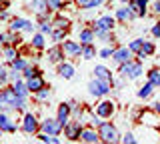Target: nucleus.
Wrapping results in <instances>:
<instances>
[{
	"label": "nucleus",
	"instance_id": "c85d7f7f",
	"mask_svg": "<svg viewBox=\"0 0 160 144\" xmlns=\"http://www.w3.org/2000/svg\"><path fill=\"white\" fill-rule=\"evenodd\" d=\"M26 66H28V62L24 60V58H16V60H12V68H16V70H24Z\"/></svg>",
	"mask_w": 160,
	"mask_h": 144
},
{
	"label": "nucleus",
	"instance_id": "f257e3e1",
	"mask_svg": "<svg viewBox=\"0 0 160 144\" xmlns=\"http://www.w3.org/2000/svg\"><path fill=\"white\" fill-rule=\"evenodd\" d=\"M98 134L102 142H118V132L110 122H102L98 126Z\"/></svg>",
	"mask_w": 160,
	"mask_h": 144
},
{
	"label": "nucleus",
	"instance_id": "864d4df0",
	"mask_svg": "<svg viewBox=\"0 0 160 144\" xmlns=\"http://www.w3.org/2000/svg\"><path fill=\"white\" fill-rule=\"evenodd\" d=\"M104 2H108V0H104Z\"/></svg>",
	"mask_w": 160,
	"mask_h": 144
},
{
	"label": "nucleus",
	"instance_id": "f8f14e48",
	"mask_svg": "<svg viewBox=\"0 0 160 144\" xmlns=\"http://www.w3.org/2000/svg\"><path fill=\"white\" fill-rule=\"evenodd\" d=\"M130 56H132V50H130V48H116V50L112 52V58H114V60H116L118 64L128 62V60H130Z\"/></svg>",
	"mask_w": 160,
	"mask_h": 144
},
{
	"label": "nucleus",
	"instance_id": "1a4fd4ad",
	"mask_svg": "<svg viewBox=\"0 0 160 144\" xmlns=\"http://www.w3.org/2000/svg\"><path fill=\"white\" fill-rule=\"evenodd\" d=\"M96 114L100 118H110L114 114V104L110 100H102L100 104H96Z\"/></svg>",
	"mask_w": 160,
	"mask_h": 144
},
{
	"label": "nucleus",
	"instance_id": "7c9ffc66",
	"mask_svg": "<svg viewBox=\"0 0 160 144\" xmlns=\"http://www.w3.org/2000/svg\"><path fill=\"white\" fill-rule=\"evenodd\" d=\"M68 24H70V22H68V18H62V16L54 20V26H56V28H64V30L68 28Z\"/></svg>",
	"mask_w": 160,
	"mask_h": 144
},
{
	"label": "nucleus",
	"instance_id": "09e8293b",
	"mask_svg": "<svg viewBox=\"0 0 160 144\" xmlns=\"http://www.w3.org/2000/svg\"><path fill=\"white\" fill-rule=\"evenodd\" d=\"M102 2H104V0H92V8H96L98 4H102Z\"/></svg>",
	"mask_w": 160,
	"mask_h": 144
},
{
	"label": "nucleus",
	"instance_id": "c756f323",
	"mask_svg": "<svg viewBox=\"0 0 160 144\" xmlns=\"http://www.w3.org/2000/svg\"><path fill=\"white\" fill-rule=\"evenodd\" d=\"M142 44H144V40H142V38H136V40H132V42H130V50H132V52H140V48H142Z\"/></svg>",
	"mask_w": 160,
	"mask_h": 144
},
{
	"label": "nucleus",
	"instance_id": "5701e85b",
	"mask_svg": "<svg viewBox=\"0 0 160 144\" xmlns=\"http://www.w3.org/2000/svg\"><path fill=\"white\" fill-rule=\"evenodd\" d=\"M4 56H6V60L12 62V60H16V58H18V50L12 46V44H10V46H4Z\"/></svg>",
	"mask_w": 160,
	"mask_h": 144
},
{
	"label": "nucleus",
	"instance_id": "423d86ee",
	"mask_svg": "<svg viewBox=\"0 0 160 144\" xmlns=\"http://www.w3.org/2000/svg\"><path fill=\"white\" fill-rule=\"evenodd\" d=\"M30 10L36 12L38 18H46L48 16V10H50L48 0H30Z\"/></svg>",
	"mask_w": 160,
	"mask_h": 144
},
{
	"label": "nucleus",
	"instance_id": "a18cd8bd",
	"mask_svg": "<svg viewBox=\"0 0 160 144\" xmlns=\"http://www.w3.org/2000/svg\"><path fill=\"white\" fill-rule=\"evenodd\" d=\"M24 30H26V32H32V30H34V24L26 20V24H24Z\"/></svg>",
	"mask_w": 160,
	"mask_h": 144
},
{
	"label": "nucleus",
	"instance_id": "4be33fe9",
	"mask_svg": "<svg viewBox=\"0 0 160 144\" xmlns=\"http://www.w3.org/2000/svg\"><path fill=\"white\" fill-rule=\"evenodd\" d=\"M92 40H94V30H80V44H92Z\"/></svg>",
	"mask_w": 160,
	"mask_h": 144
},
{
	"label": "nucleus",
	"instance_id": "6ab92c4d",
	"mask_svg": "<svg viewBox=\"0 0 160 144\" xmlns=\"http://www.w3.org/2000/svg\"><path fill=\"white\" fill-rule=\"evenodd\" d=\"M134 16H136V14L130 10V8H118V10H116V18H118V20H122V22L132 20Z\"/></svg>",
	"mask_w": 160,
	"mask_h": 144
},
{
	"label": "nucleus",
	"instance_id": "393cba45",
	"mask_svg": "<svg viewBox=\"0 0 160 144\" xmlns=\"http://www.w3.org/2000/svg\"><path fill=\"white\" fill-rule=\"evenodd\" d=\"M24 24H26V20H22V18H12V22H10V30H12V32L24 30Z\"/></svg>",
	"mask_w": 160,
	"mask_h": 144
},
{
	"label": "nucleus",
	"instance_id": "f3484780",
	"mask_svg": "<svg viewBox=\"0 0 160 144\" xmlns=\"http://www.w3.org/2000/svg\"><path fill=\"white\" fill-rule=\"evenodd\" d=\"M94 74H96V78H100V80L114 82V80H112V72H110L106 66H96V68H94Z\"/></svg>",
	"mask_w": 160,
	"mask_h": 144
},
{
	"label": "nucleus",
	"instance_id": "6e6552de",
	"mask_svg": "<svg viewBox=\"0 0 160 144\" xmlns=\"http://www.w3.org/2000/svg\"><path fill=\"white\" fill-rule=\"evenodd\" d=\"M62 50H64V56H78V54H82V44L74 40H64Z\"/></svg>",
	"mask_w": 160,
	"mask_h": 144
},
{
	"label": "nucleus",
	"instance_id": "2eb2a0df",
	"mask_svg": "<svg viewBox=\"0 0 160 144\" xmlns=\"http://www.w3.org/2000/svg\"><path fill=\"white\" fill-rule=\"evenodd\" d=\"M94 24H96L98 30H112L114 28V18L112 16H102V18H98Z\"/></svg>",
	"mask_w": 160,
	"mask_h": 144
},
{
	"label": "nucleus",
	"instance_id": "a19ab883",
	"mask_svg": "<svg viewBox=\"0 0 160 144\" xmlns=\"http://www.w3.org/2000/svg\"><path fill=\"white\" fill-rule=\"evenodd\" d=\"M112 48H104V50H100V56L102 58H112Z\"/></svg>",
	"mask_w": 160,
	"mask_h": 144
},
{
	"label": "nucleus",
	"instance_id": "ddd939ff",
	"mask_svg": "<svg viewBox=\"0 0 160 144\" xmlns=\"http://www.w3.org/2000/svg\"><path fill=\"white\" fill-rule=\"evenodd\" d=\"M0 128H2L4 132H16V124H14L12 120L8 118V114L6 112H0Z\"/></svg>",
	"mask_w": 160,
	"mask_h": 144
},
{
	"label": "nucleus",
	"instance_id": "a211bd4d",
	"mask_svg": "<svg viewBox=\"0 0 160 144\" xmlns=\"http://www.w3.org/2000/svg\"><path fill=\"white\" fill-rule=\"evenodd\" d=\"M58 74H60V76H62V78H66V80H68V78H72L74 76V66H72V64H60V66H58Z\"/></svg>",
	"mask_w": 160,
	"mask_h": 144
},
{
	"label": "nucleus",
	"instance_id": "b1692460",
	"mask_svg": "<svg viewBox=\"0 0 160 144\" xmlns=\"http://www.w3.org/2000/svg\"><path fill=\"white\" fill-rule=\"evenodd\" d=\"M96 56V52H94V46L92 44H84L82 46V58L84 60H90V58Z\"/></svg>",
	"mask_w": 160,
	"mask_h": 144
},
{
	"label": "nucleus",
	"instance_id": "58836bf2",
	"mask_svg": "<svg viewBox=\"0 0 160 144\" xmlns=\"http://www.w3.org/2000/svg\"><path fill=\"white\" fill-rule=\"evenodd\" d=\"M6 80H8V70L2 66V64H0V84H2V82H6Z\"/></svg>",
	"mask_w": 160,
	"mask_h": 144
},
{
	"label": "nucleus",
	"instance_id": "de8ad7c7",
	"mask_svg": "<svg viewBox=\"0 0 160 144\" xmlns=\"http://www.w3.org/2000/svg\"><path fill=\"white\" fill-rule=\"evenodd\" d=\"M154 12L160 14V0H158V2H154Z\"/></svg>",
	"mask_w": 160,
	"mask_h": 144
},
{
	"label": "nucleus",
	"instance_id": "9d476101",
	"mask_svg": "<svg viewBox=\"0 0 160 144\" xmlns=\"http://www.w3.org/2000/svg\"><path fill=\"white\" fill-rule=\"evenodd\" d=\"M70 110H72V106H70V102H62L58 106V120L62 126H66L70 122Z\"/></svg>",
	"mask_w": 160,
	"mask_h": 144
},
{
	"label": "nucleus",
	"instance_id": "9b49d317",
	"mask_svg": "<svg viewBox=\"0 0 160 144\" xmlns=\"http://www.w3.org/2000/svg\"><path fill=\"white\" fill-rule=\"evenodd\" d=\"M80 140L88 142V144H96V142H100V134L96 130H92V128H84L82 134H80Z\"/></svg>",
	"mask_w": 160,
	"mask_h": 144
},
{
	"label": "nucleus",
	"instance_id": "4c0bfd02",
	"mask_svg": "<svg viewBox=\"0 0 160 144\" xmlns=\"http://www.w3.org/2000/svg\"><path fill=\"white\" fill-rule=\"evenodd\" d=\"M76 4H78L80 8H86V10L92 8V0H76Z\"/></svg>",
	"mask_w": 160,
	"mask_h": 144
},
{
	"label": "nucleus",
	"instance_id": "20e7f679",
	"mask_svg": "<svg viewBox=\"0 0 160 144\" xmlns=\"http://www.w3.org/2000/svg\"><path fill=\"white\" fill-rule=\"evenodd\" d=\"M62 128L64 126L60 124L58 118H56V120H54V118H46V120H42V124H40V130L46 132V134H54V136L62 132Z\"/></svg>",
	"mask_w": 160,
	"mask_h": 144
},
{
	"label": "nucleus",
	"instance_id": "3c124183",
	"mask_svg": "<svg viewBox=\"0 0 160 144\" xmlns=\"http://www.w3.org/2000/svg\"><path fill=\"white\" fill-rule=\"evenodd\" d=\"M2 132H4V130H2V128H0V136H2Z\"/></svg>",
	"mask_w": 160,
	"mask_h": 144
},
{
	"label": "nucleus",
	"instance_id": "72a5a7b5",
	"mask_svg": "<svg viewBox=\"0 0 160 144\" xmlns=\"http://www.w3.org/2000/svg\"><path fill=\"white\" fill-rule=\"evenodd\" d=\"M64 36H66V30H64V28H58L56 32H52V38H54L56 42H60V40H62Z\"/></svg>",
	"mask_w": 160,
	"mask_h": 144
},
{
	"label": "nucleus",
	"instance_id": "412c9836",
	"mask_svg": "<svg viewBox=\"0 0 160 144\" xmlns=\"http://www.w3.org/2000/svg\"><path fill=\"white\" fill-rule=\"evenodd\" d=\"M12 90L16 92L18 96H22V98H26V94L30 92V90H28V86H26L24 82H20V80H16V82L12 84Z\"/></svg>",
	"mask_w": 160,
	"mask_h": 144
},
{
	"label": "nucleus",
	"instance_id": "f03ea898",
	"mask_svg": "<svg viewBox=\"0 0 160 144\" xmlns=\"http://www.w3.org/2000/svg\"><path fill=\"white\" fill-rule=\"evenodd\" d=\"M110 84H112V82H106V80L96 78V80H92L88 84V92L92 94V96H104V94L110 92Z\"/></svg>",
	"mask_w": 160,
	"mask_h": 144
},
{
	"label": "nucleus",
	"instance_id": "4468645a",
	"mask_svg": "<svg viewBox=\"0 0 160 144\" xmlns=\"http://www.w3.org/2000/svg\"><path fill=\"white\" fill-rule=\"evenodd\" d=\"M26 86H28L30 92H38L40 88H44V80L40 78V74H36L32 78H26Z\"/></svg>",
	"mask_w": 160,
	"mask_h": 144
},
{
	"label": "nucleus",
	"instance_id": "ea45409f",
	"mask_svg": "<svg viewBox=\"0 0 160 144\" xmlns=\"http://www.w3.org/2000/svg\"><path fill=\"white\" fill-rule=\"evenodd\" d=\"M40 32H42V34H50V32H52V26H50L48 22H42V24H40Z\"/></svg>",
	"mask_w": 160,
	"mask_h": 144
},
{
	"label": "nucleus",
	"instance_id": "cd10ccee",
	"mask_svg": "<svg viewBox=\"0 0 160 144\" xmlns=\"http://www.w3.org/2000/svg\"><path fill=\"white\" fill-rule=\"evenodd\" d=\"M50 10H62L64 8V0H48Z\"/></svg>",
	"mask_w": 160,
	"mask_h": 144
},
{
	"label": "nucleus",
	"instance_id": "f704fd0d",
	"mask_svg": "<svg viewBox=\"0 0 160 144\" xmlns=\"http://www.w3.org/2000/svg\"><path fill=\"white\" fill-rule=\"evenodd\" d=\"M120 140H122L124 144H134V142H136V138H134V134H132V132H126L122 138H120Z\"/></svg>",
	"mask_w": 160,
	"mask_h": 144
},
{
	"label": "nucleus",
	"instance_id": "39448f33",
	"mask_svg": "<svg viewBox=\"0 0 160 144\" xmlns=\"http://www.w3.org/2000/svg\"><path fill=\"white\" fill-rule=\"evenodd\" d=\"M82 122L80 120H70L66 126H64V132H66V136H68V140H78L80 138V134H82Z\"/></svg>",
	"mask_w": 160,
	"mask_h": 144
},
{
	"label": "nucleus",
	"instance_id": "49530a36",
	"mask_svg": "<svg viewBox=\"0 0 160 144\" xmlns=\"http://www.w3.org/2000/svg\"><path fill=\"white\" fill-rule=\"evenodd\" d=\"M136 2L140 4V8H144V10H146V6H148V0H136Z\"/></svg>",
	"mask_w": 160,
	"mask_h": 144
},
{
	"label": "nucleus",
	"instance_id": "2f4dec72",
	"mask_svg": "<svg viewBox=\"0 0 160 144\" xmlns=\"http://www.w3.org/2000/svg\"><path fill=\"white\" fill-rule=\"evenodd\" d=\"M32 46H34V48H42V46H44V38H42V34H36V36L32 38Z\"/></svg>",
	"mask_w": 160,
	"mask_h": 144
},
{
	"label": "nucleus",
	"instance_id": "bb28decb",
	"mask_svg": "<svg viewBox=\"0 0 160 144\" xmlns=\"http://www.w3.org/2000/svg\"><path fill=\"white\" fill-rule=\"evenodd\" d=\"M152 88H154V84H152V82L144 84V86H142V88L138 90V96H140V98H148L150 94H152Z\"/></svg>",
	"mask_w": 160,
	"mask_h": 144
},
{
	"label": "nucleus",
	"instance_id": "dca6fc26",
	"mask_svg": "<svg viewBox=\"0 0 160 144\" xmlns=\"http://www.w3.org/2000/svg\"><path fill=\"white\" fill-rule=\"evenodd\" d=\"M62 58H64L62 46H54V48H50V50H48V60L50 62H62Z\"/></svg>",
	"mask_w": 160,
	"mask_h": 144
},
{
	"label": "nucleus",
	"instance_id": "aec40b11",
	"mask_svg": "<svg viewBox=\"0 0 160 144\" xmlns=\"http://www.w3.org/2000/svg\"><path fill=\"white\" fill-rule=\"evenodd\" d=\"M154 50H156V48H154V44H152V42H146V40H144L142 48H140V52H138V56H140V58L152 56V54H154Z\"/></svg>",
	"mask_w": 160,
	"mask_h": 144
},
{
	"label": "nucleus",
	"instance_id": "a878e982",
	"mask_svg": "<svg viewBox=\"0 0 160 144\" xmlns=\"http://www.w3.org/2000/svg\"><path fill=\"white\" fill-rule=\"evenodd\" d=\"M148 82H152L154 86L160 88V70H156V68H154V70H150L148 72Z\"/></svg>",
	"mask_w": 160,
	"mask_h": 144
},
{
	"label": "nucleus",
	"instance_id": "c9c22d12",
	"mask_svg": "<svg viewBox=\"0 0 160 144\" xmlns=\"http://www.w3.org/2000/svg\"><path fill=\"white\" fill-rule=\"evenodd\" d=\"M48 96H50V90H48L46 86L40 88V90L36 92V98H38V100H44V98H48Z\"/></svg>",
	"mask_w": 160,
	"mask_h": 144
},
{
	"label": "nucleus",
	"instance_id": "603ef678",
	"mask_svg": "<svg viewBox=\"0 0 160 144\" xmlns=\"http://www.w3.org/2000/svg\"><path fill=\"white\" fill-rule=\"evenodd\" d=\"M122 2H130V0H122Z\"/></svg>",
	"mask_w": 160,
	"mask_h": 144
},
{
	"label": "nucleus",
	"instance_id": "473e14b6",
	"mask_svg": "<svg viewBox=\"0 0 160 144\" xmlns=\"http://www.w3.org/2000/svg\"><path fill=\"white\" fill-rule=\"evenodd\" d=\"M24 76H26V78H32V76H36V74H38V70H36V68H34V66H30V64H28V66L26 68H24Z\"/></svg>",
	"mask_w": 160,
	"mask_h": 144
},
{
	"label": "nucleus",
	"instance_id": "e433bc0d",
	"mask_svg": "<svg viewBox=\"0 0 160 144\" xmlns=\"http://www.w3.org/2000/svg\"><path fill=\"white\" fill-rule=\"evenodd\" d=\"M8 78L12 82H16V80H20V70H16V68H12V70L8 72Z\"/></svg>",
	"mask_w": 160,
	"mask_h": 144
},
{
	"label": "nucleus",
	"instance_id": "c03bdc74",
	"mask_svg": "<svg viewBox=\"0 0 160 144\" xmlns=\"http://www.w3.org/2000/svg\"><path fill=\"white\" fill-rule=\"evenodd\" d=\"M90 124H92V126H100V124H102V120H98L96 116H90Z\"/></svg>",
	"mask_w": 160,
	"mask_h": 144
},
{
	"label": "nucleus",
	"instance_id": "7ed1b4c3",
	"mask_svg": "<svg viewBox=\"0 0 160 144\" xmlns=\"http://www.w3.org/2000/svg\"><path fill=\"white\" fill-rule=\"evenodd\" d=\"M120 72H122V76L126 78H138L140 74H142V66H140V62H122V66H120Z\"/></svg>",
	"mask_w": 160,
	"mask_h": 144
},
{
	"label": "nucleus",
	"instance_id": "79ce46f5",
	"mask_svg": "<svg viewBox=\"0 0 160 144\" xmlns=\"http://www.w3.org/2000/svg\"><path fill=\"white\" fill-rule=\"evenodd\" d=\"M6 44H10V40H8V34H2V32H0V46H6Z\"/></svg>",
	"mask_w": 160,
	"mask_h": 144
},
{
	"label": "nucleus",
	"instance_id": "8fccbe9b",
	"mask_svg": "<svg viewBox=\"0 0 160 144\" xmlns=\"http://www.w3.org/2000/svg\"><path fill=\"white\" fill-rule=\"evenodd\" d=\"M154 110H156L160 114V102H154Z\"/></svg>",
	"mask_w": 160,
	"mask_h": 144
},
{
	"label": "nucleus",
	"instance_id": "0eeeda50",
	"mask_svg": "<svg viewBox=\"0 0 160 144\" xmlns=\"http://www.w3.org/2000/svg\"><path fill=\"white\" fill-rule=\"evenodd\" d=\"M38 122H36V116L34 114H26L24 116V120H22V130L26 132V134H36L38 132Z\"/></svg>",
	"mask_w": 160,
	"mask_h": 144
},
{
	"label": "nucleus",
	"instance_id": "37998d69",
	"mask_svg": "<svg viewBox=\"0 0 160 144\" xmlns=\"http://www.w3.org/2000/svg\"><path fill=\"white\" fill-rule=\"evenodd\" d=\"M152 34L156 38H160V24H154V26H152Z\"/></svg>",
	"mask_w": 160,
	"mask_h": 144
}]
</instances>
